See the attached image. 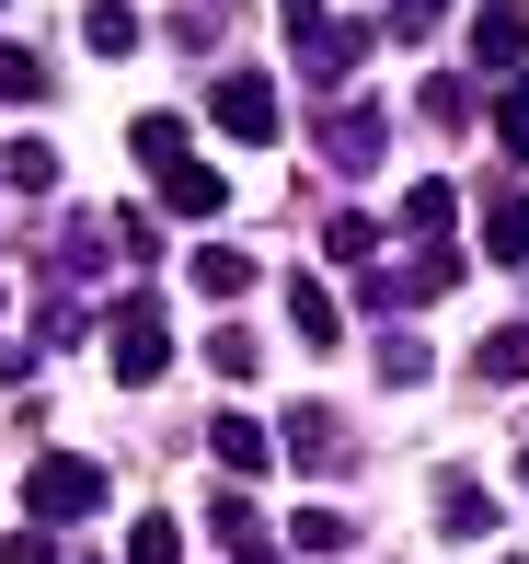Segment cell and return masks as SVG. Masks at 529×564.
Here are the masks:
<instances>
[{"mask_svg":"<svg viewBox=\"0 0 529 564\" xmlns=\"http://www.w3.org/2000/svg\"><path fill=\"white\" fill-rule=\"evenodd\" d=\"M449 23V0H392V35H438Z\"/></svg>","mask_w":529,"mask_h":564,"instance_id":"obj_28","label":"cell"},{"mask_svg":"<svg viewBox=\"0 0 529 564\" xmlns=\"http://www.w3.org/2000/svg\"><path fill=\"white\" fill-rule=\"evenodd\" d=\"M288 323H299V346H334V335H345V312H334V300L311 289V276L288 289Z\"/></svg>","mask_w":529,"mask_h":564,"instance_id":"obj_19","label":"cell"},{"mask_svg":"<svg viewBox=\"0 0 529 564\" xmlns=\"http://www.w3.org/2000/svg\"><path fill=\"white\" fill-rule=\"evenodd\" d=\"M0 105H46V58L35 46H0Z\"/></svg>","mask_w":529,"mask_h":564,"instance_id":"obj_20","label":"cell"},{"mask_svg":"<svg viewBox=\"0 0 529 564\" xmlns=\"http://www.w3.org/2000/svg\"><path fill=\"white\" fill-rule=\"evenodd\" d=\"M495 139L529 150V69H507V105H495Z\"/></svg>","mask_w":529,"mask_h":564,"instance_id":"obj_24","label":"cell"},{"mask_svg":"<svg viewBox=\"0 0 529 564\" xmlns=\"http://www.w3.org/2000/svg\"><path fill=\"white\" fill-rule=\"evenodd\" d=\"M518 496H529V460H518Z\"/></svg>","mask_w":529,"mask_h":564,"instance_id":"obj_29","label":"cell"},{"mask_svg":"<svg viewBox=\"0 0 529 564\" xmlns=\"http://www.w3.org/2000/svg\"><path fill=\"white\" fill-rule=\"evenodd\" d=\"M185 289H208V300H242V289H254V253H231V242H196Z\"/></svg>","mask_w":529,"mask_h":564,"instance_id":"obj_9","label":"cell"},{"mask_svg":"<svg viewBox=\"0 0 529 564\" xmlns=\"http://www.w3.org/2000/svg\"><path fill=\"white\" fill-rule=\"evenodd\" d=\"M0 564H58V542H46L35 519H12V530H0Z\"/></svg>","mask_w":529,"mask_h":564,"instance_id":"obj_26","label":"cell"},{"mask_svg":"<svg viewBox=\"0 0 529 564\" xmlns=\"http://www.w3.org/2000/svg\"><path fill=\"white\" fill-rule=\"evenodd\" d=\"M415 105H426V127H472V82H426Z\"/></svg>","mask_w":529,"mask_h":564,"instance_id":"obj_23","label":"cell"},{"mask_svg":"<svg viewBox=\"0 0 529 564\" xmlns=\"http://www.w3.org/2000/svg\"><path fill=\"white\" fill-rule=\"evenodd\" d=\"M139 162H150V173L185 162V116H139Z\"/></svg>","mask_w":529,"mask_h":564,"instance_id":"obj_22","label":"cell"},{"mask_svg":"<svg viewBox=\"0 0 529 564\" xmlns=\"http://www.w3.org/2000/svg\"><path fill=\"white\" fill-rule=\"evenodd\" d=\"M208 449H219V473H265V449H276V438H265L254 415H219V426H208Z\"/></svg>","mask_w":529,"mask_h":564,"instance_id":"obj_13","label":"cell"},{"mask_svg":"<svg viewBox=\"0 0 529 564\" xmlns=\"http://www.w3.org/2000/svg\"><path fill=\"white\" fill-rule=\"evenodd\" d=\"M81 46H92V58H128V46H139V12H128V0H92V12H81Z\"/></svg>","mask_w":529,"mask_h":564,"instance_id":"obj_15","label":"cell"},{"mask_svg":"<svg viewBox=\"0 0 529 564\" xmlns=\"http://www.w3.org/2000/svg\"><path fill=\"white\" fill-rule=\"evenodd\" d=\"M208 116L231 127V139H276V82H265V69H219Z\"/></svg>","mask_w":529,"mask_h":564,"instance_id":"obj_4","label":"cell"},{"mask_svg":"<svg viewBox=\"0 0 529 564\" xmlns=\"http://www.w3.org/2000/svg\"><path fill=\"white\" fill-rule=\"evenodd\" d=\"M484 253H495V265H529V196L518 185L484 196Z\"/></svg>","mask_w":529,"mask_h":564,"instance_id":"obj_8","label":"cell"},{"mask_svg":"<svg viewBox=\"0 0 529 564\" xmlns=\"http://www.w3.org/2000/svg\"><path fill=\"white\" fill-rule=\"evenodd\" d=\"M128 564H185V519H162V507L128 519Z\"/></svg>","mask_w":529,"mask_h":564,"instance_id":"obj_18","label":"cell"},{"mask_svg":"<svg viewBox=\"0 0 529 564\" xmlns=\"http://www.w3.org/2000/svg\"><path fill=\"white\" fill-rule=\"evenodd\" d=\"M276 449H288V460H334V449H345V426L322 415V403H299V415L276 426Z\"/></svg>","mask_w":529,"mask_h":564,"instance_id":"obj_12","label":"cell"},{"mask_svg":"<svg viewBox=\"0 0 529 564\" xmlns=\"http://www.w3.org/2000/svg\"><path fill=\"white\" fill-rule=\"evenodd\" d=\"M173 35H185V46H196V58H208V46H219V35H231V12H219V0H196V12H173Z\"/></svg>","mask_w":529,"mask_h":564,"instance_id":"obj_25","label":"cell"},{"mask_svg":"<svg viewBox=\"0 0 529 564\" xmlns=\"http://www.w3.org/2000/svg\"><path fill=\"white\" fill-rule=\"evenodd\" d=\"M472 380H529V323H495V335L472 346Z\"/></svg>","mask_w":529,"mask_h":564,"instance_id":"obj_14","label":"cell"},{"mask_svg":"<svg viewBox=\"0 0 529 564\" xmlns=\"http://www.w3.org/2000/svg\"><path fill=\"white\" fill-rule=\"evenodd\" d=\"M276 23H288V58L311 69V82H345V69H357V46H368V23L334 12V0H276Z\"/></svg>","mask_w":529,"mask_h":564,"instance_id":"obj_1","label":"cell"},{"mask_svg":"<svg viewBox=\"0 0 529 564\" xmlns=\"http://www.w3.org/2000/svg\"><path fill=\"white\" fill-rule=\"evenodd\" d=\"M162 208L208 230L219 208H231V173H219V162H196V150H185V162H162Z\"/></svg>","mask_w":529,"mask_h":564,"instance_id":"obj_5","label":"cell"},{"mask_svg":"<svg viewBox=\"0 0 529 564\" xmlns=\"http://www.w3.org/2000/svg\"><path fill=\"white\" fill-rule=\"evenodd\" d=\"M92 507H104V473H92L81 449H46L35 473H23V519L35 530H69V519H92Z\"/></svg>","mask_w":529,"mask_h":564,"instance_id":"obj_2","label":"cell"},{"mask_svg":"<svg viewBox=\"0 0 529 564\" xmlns=\"http://www.w3.org/2000/svg\"><path fill=\"white\" fill-rule=\"evenodd\" d=\"M58 185V150L46 139H0V196H46Z\"/></svg>","mask_w":529,"mask_h":564,"instance_id":"obj_10","label":"cell"},{"mask_svg":"<svg viewBox=\"0 0 529 564\" xmlns=\"http://www.w3.org/2000/svg\"><path fill=\"white\" fill-rule=\"evenodd\" d=\"M472 58L507 82V69H529V0H484L472 12Z\"/></svg>","mask_w":529,"mask_h":564,"instance_id":"obj_6","label":"cell"},{"mask_svg":"<svg viewBox=\"0 0 529 564\" xmlns=\"http://www.w3.org/2000/svg\"><path fill=\"white\" fill-rule=\"evenodd\" d=\"M381 380H392V392H403V380H426V346H415V335H381Z\"/></svg>","mask_w":529,"mask_h":564,"instance_id":"obj_27","label":"cell"},{"mask_svg":"<svg viewBox=\"0 0 529 564\" xmlns=\"http://www.w3.org/2000/svg\"><path fill=\"white\" fill-rule=\"evenodd\" d=\"M381 139H392V127L368 116V105H334V116H322V162H345V173L381 162Z\"/></svg>","mask_w":529,"mask_h":564,"instance_id":"obj_7","label":"cell"},{"mask_svg":"<svg viewBox=\"0 0 529 564\" xmlns=\"http://www.w3.org/2000/svg\"><path fill=\"white\" fill-rule=\"evenodd\" d=\"M104 357H115V380H162V357H173V323H162V300H115V323H104Z\"/></svg>","mask_w":529,"mask_h":564,"instance_id":"obj_3","label":"cell"},{"mask_svg":"<svg viewBox=\"0 0 529 564\" xmlns=\"http://www.w3.org/2000/svg\"><path fill=\"white\" fill-rule=\"evenodd\" d=\"M345 542H357L345 507H299V519H288V553H345Z\"/></svg>","mask_w":529,"mask_h":564,"instance_id":"obj_17","label":"cell"},{"mask_svg":"<svg viewBox=\"0 0 529 564\" xmlns=\"http://www.w3.org/2000/svg\"><path fill=\"white\" fill-rule=\"evenodd\" d=\"M449 219H461V185H438V173L403 185V230H415V242H449Z\"/></svg>","mask_w":529,"mask_h":564,"instance_id":"obj_11","label":"cell"},{"mask_svg":"<svg viewBox=\"0 0 529 564\" xmlns=\"http://www.w3.org/2000/svg\"><path fill=\"white\" fill-rule=\"evenodd\" d=\"M438 530H449V542H484V530H495V496H484V484H449V496H438Z\"/></svg>","mask_w":529,"mask_h":564,"instance_id":"obj_16","label":"cell"},{"mask_svg":"<svg viewBox=\"0 0 529 564\" xmlns=\"http://www.w3.org/2000/svg\"><path fill=\"white\" fill-rule=\"evenodd\" d=\"M322 242H334L345 265H368V253H381V219H368V208H345V219H322Z\"/></svg>","mask_w":529,"mask_h":564,"instance_id":"obj_21","label":"cell"}]
</instances>
